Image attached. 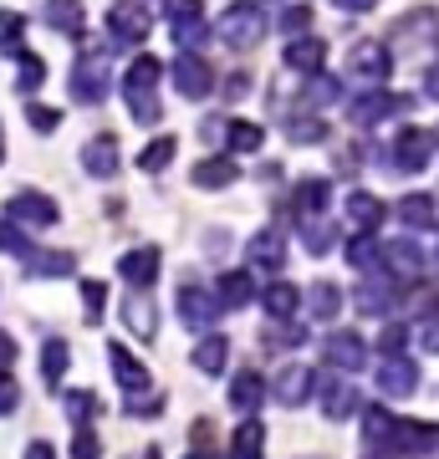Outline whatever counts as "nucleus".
Masks as SVG:
<instances>
[{"label": "nucleus", "instance_id": "obj_3", "mask_svg": "<svg viewBox=\"0 0 439 459\" xmlns=\"http://www.w3.org/2000/svg\"><path fill=\"white\" fill-rule=\"evenodd\" d=\"M72 92L77 102H102L108 98V56L102 51H82L72 66Z\"/></svg>", "mask_w": 439, "mask_h": 459}, {"label": "nucleus", "instance_id": "obj_2", "mask_svg": "<svg viewBox=\"0 0 439 459\" xmlns=\"http://www.w3.org/2000/svg\"><path fill=\"white\" fill-rule=\"evenodd\" d=\"M5 214L16 220V225L26 230H47L62 220V210H57V199L41 195V189H21V195H11V204H5Z\"/></svg>", "mask_w": 439, "mask_h": 459}, {"label": "nucleus", "instance_id": "obj_22", "mask_svg": "<svg viewBox=\"0 0 439 459\" xmlns=\"http://www.w3.org/2000/svg\"><path fill=\"white\" fill-rule=\"evenodd\" d=\"M66 413L77 429H92V419H102V398L98 394H66Z\"/></svg>", "mask_w": 439, "mask_h": 459}, {"label": "nucleus", "instance_id": "obj_11", "mask_svg": "<svg viewBox=\"0 0 439 459\" xmlns=\"http://www.w3.org/2000/svg\"><path fill=\"white\" fill-rule=\"evenodd\" d=\"M174 82H180L184 98H205V92H210V66L199 62V56H180V66H174Z\"/></svg>", "mask_w": 439, "mask_h": 459}, {"label": "nucleus", "instance_id": "obj_17", "mask_svg": "<svg viewBox=\"0 0 439 459\" xmlns=\"http://www.w3.org/2000/svg\"><path fill=\"white\" fill-rule=\"evenodd\" d=\"M307 394H312V373L307 368H286L281 383H277V398L286 403V409H296V403H307Z\"/></svg>", "mask_w": 439, "mask_h": 459}, {"label": "nucleus", "instance_id": "obj_5", "mask_svg": "<svg viewBox=\"0 0 439 459\" xmlns=\"http://www.w3.org/2000/svg\"><path fill=\"white\" fill-rule=\"evenodd\" d=\"M108 31H113V41H123V47L144 41L148 36V11L138 5V0H118L113 11H108Z\"/></svg>", "mask_w": 439, "mask_h": 459}, {"label": "nucleus", "instance_id": "obj_52", "mask_svg": "<svg viewBox=\"0 0 439 459\" xmlns=\"http://www.w3.org/2000/svg\"><path fill=\"white\" fill-rule=\"evenodd\" d=\"M342 11H368V5H373V0H338Z\"/></svg>", "mask_w": 439, "mask_h": 459}, {"label": "nucleus", "instance_id": "obj_9", "mask_svg": "<svg viewBox=\"0 0 439 459\" xmlns=\"http://www.w3.org/2000/svg\"><path fill=\"white\" fill-rule=\"evenodd\" d=\"M118 271H123V281H133V286H148V281L159 276V250H154V246L128 250V255L118 261Z\"/></svg>", "mask_w": 439, "mask_h": 459}, {"label": "nucleus", "instance_id": "obj_39", "mask_svg": "<svg viewBox=\"0 0 439 459\" xmlns=\"http://www.w3.org/2000/svg\"><path fill=\"white\" fill-rule=\"evenodd\" d=\"M302 240H307V250H317V255H322V250L332 246L338 235H332V225H317V214H312L307 225H302Z\"/></svg>", "mask_w": 439, "mask_h": 459}, {"label": "nucleus", "instance_id": "obj_34", "mask_svg": "<svg viewBox=\"0 0 439 459\" xmlns=\"http://www.w3.org/2000/svg\"><path fill=\"white\" fill-rule=\"evenodd\" d=\"M363 434H368L373 444H383V439H393V434H399V424H393L383 409H368V413H363Z\"/></svg>", "mask_w": 439, "mask_h": 459}, {"label": "nucleus", "instance_id": "obj_14", "mask_svg": "<svg viewBox=\"0 0 439 459\" xmlns=\"http://www.w3.org/2000/svg\"><path fill=\"white\" fill-rule=\"evenodd\" d=\"M26 271L31 276H72L77 271V255H66V250H31L26 255Z\"/></svg>", "mask_w": 439, "mask_h": 459}, {"label": "nucleus", "instance_id": "obj_46", "mask_svg": "<svg viewBox=\"0 0 439 459\" xmlns=\"http://www.w3.org/2000/svg\"><path fill=\"white\" fill-rule=\"evenodd\" d=\"M16 403H21L16 377H5V373H0V413H16Z\"/></svg>", "mask_w": 439, "mask_h": 459}, {"label": "nucleus", "instance_id": "obj_1", "mask_svg": "<svg viewBox=\"0 0 439 459\" xmlns=\"http://www.w3.org/2000/svg\"><path fill=\"white\" fill-rule=\"evenodd\" d=\"M159 62L154 56H138V62L128 66V77H123V98H128V108H133V117L138 123H154L159 117Z\"/></svg>", "mask_w": 439, "mask_h": 459}, {"label": "nucleus", "instance_id": "obj_40", "mask_svg": "<svg viewBox=\"0 0 439 459\" xmlns=\"http://www.w3.org/2000/svg\"><path fill=\"white\" fill-rule=\"evenodd\" d=\"M41 77H47V66H41V56H31V51H21V92H36V87H41Z\"/></svg>", "mask_w": 439, "mask_h": 459}, {"label": "nucleus", "instance_id": "obj_36", "mask_svg": "<svg viewBox=\"0 0 439 459\" xmlns=\"http://www.w3.org/2000/svg\"><path fill=\"white\" fill-rule=\"evenodd\" d=\"M347 210H353V220H358L363 230H373L378 220H383V204H378L373 195H353V199H347Z\"/></svg>", "mask_w": 439, "mask_h": 459}, {"label": "nucleus", "instance_id": "obj_38", "mask_svg": "<svg viewBox=\"0 0 439 459\" xmlns=\"http://www.w3.org/2000/svg\"><path fill=\"white\" fill-rule=\"evenodd\" d=\"M230 148H241V153H256V148H260V128H256V123H230Z\"/></svg>", "mask_w": 439, "mask_h": 459}, {"label": "nucleus", "instance_id": "obj_28", "mask_svg": "<svg viewBox=\"0 0 439 459\" xmlns=\"http://www.w3.org/2000/svg\"><path fill=\"white\" fill-rule=\"evenodd\" d=\"M0 250H5V255H31V240H26V225H16L11 214L0 220Z\"/></svg>", "mask_w": 439, "mask_h": 459}, {"label": "nucleus", "instance_id": "obj_19", "mask_svg": "<svg viewBox=\"0 0 439 459\" xmlns=\"http://www.w3.org/2000/svg\"><path fill=\"white\" fill-rule=\"evenodd\" d=\"M47 21L66 36H82V0H47Z\"/></svg>", "mask_w": 439, "mask_h": 459}, {"label": "nucleus", "instance_id": "obj_25", "mask_svg": "<svg viewBox=\"0 0 439 459\" xmlns=\"http://www.w3.org/2000/svg\"><path fill=\"white\" fill-rule=\"evenodd\" d=\"M260 444H266V429L245 413V424H241V434H235V459H260Z\"/></svg>", "mask_w": 439, "mask_h": 459}, {"label": "nucleus", "instance_id": "obj_6", "mask_svg": "<svg viewBox=\"0 0 439 459\" xmlns=\"http://www.w3.org/2000/svg\"><path fill=\"white\" fill-rule=\"evenodd\" d=\"M82 169H87L92 179H113L118 174V138L113 133H98L92 143L82 148Z\"/></svg>", "mask_w": 439, "mask_h": 459}, {"label": "nucleus", "instance_id": "obj_42", "mask_svg": "<svg viewBox=\"0 0 439 459\" xmlns=\"http://www.w3.org/2000/svg\"><path fill=\"white\" fill-rule=\"evenodd\" d=\"M72 459H102V444H98L92 429H77V434H72Z\"/></svg>", "mask_w": 439, "mask_h": 459}, {"label": "nucleus", "instance_id": "obj_35", "mask_svg": "<svg viewBox=\"0 0 439 459\" xmlns=\"http://www.w3.org/2000/svg\"><path fill=\"white\" fill-rule=\"evenodd\" d=\"M296 210H302V220H312L317 210H327V184H322V179L302 184V195H296Z\"/></svg>", "mask_w": 439, "mask_h": 459}, {"label": "nucleus", "instance_id": "obj_30", "mask_svg": "<svg viewBox=\"0 0 439 459\" xmlns=\"http://www.w3.org/2000/svg\"><path fill=\"white\" fill-rule=\"evenodd\" d=\"M322 56H327L322 41H296V47L286 51V62H292L296 72H317V66H322Z\"/></svg>", "mask_w": 439, "mask_h": 459}, {"label": "nucleus", "instance_id": "obj_44", "mask_svg": "<svg viewBox=\"0 0 439 459\" xmlns=\"http://www.w3.org/2000/svg\"><path fill=\"white\" fill-rule=\"evenodd\" d=\"M26 123H31L36 133H51L57 123H62V113H57V108H41V102H31V108H26Z\"/></svg>", "mask_w": 439, "mask_h": 459}, {"label": "nucleus", "instance_id": "obj_23", "mask_svg": "<svg viewBox=\"0 0 439 459\" xmlns=\"http://www.w3.org/2000/svg\"><path fill=\"white\" fill-rule=\"evenodd\" d=\"M235 179V164L230 159H210V164H195V184L199 189H225Z\"/></svg>", "mask_w": 439, "mask_h": 459}, {"label": "nucleus", "instance_id": "obj_45", "mask_svg": "<svg viewBox=\"0 0 439 459\" xmlns=\"http://www.w3.org/2000/svg\"><path fill=\"white\" fill-rule=\"evenodd\" d=\"M163 11L174 26H184V21H199V0H163Z\"/></svg>", "mask_w": 439, "mask_h": 459}, {"label": "nucleus", "instance_id": "obj_37", "mask_svg": "<svg viewBox=\"0 0 439 459\" xmlns=\"http://www.w3.org/2000/svg\"><path fill=\"white\" fill-rule=\"evenodd\" d=\"M266 312L271 316H292L296 312V286H286V281L271 286V291H266Z\"/></svg>", "mask_w": 439, "mask_h": 459}, {"label": "nucleus", "instance_id": "obj_51", "mask_svg": "<svg viewBox=\"0 0 439 459\" xmlns=\"http://www.w3.org/2000/svg\"><path fill=\"white\" fill-rule=\"evenodd\" d=\"M424 347H429V352H439V322H429V327H424Z\"/></svg>", "mask_w": 439, "mask_h": 459}, {"label": "nucleus", "instance_id": "obj_32", "mask_svg": "<svg viewBox=\"0 0 439 459\" xmlns=\"http://www.w3.org/2000/svg\"><path fill=\"white\" fill-rule=\"evenodd\" d=\"M399 214H404L414 230H424L429 220H435V199H429V195H408L404 204H399Z\"/></svg>", "mask_w": 439, "mask_h": 459}, {"label": "nucleus", "instance_id": "obj_29", "mask_svg": "<svg viewBox=\"0 0 439 459\" xmlns=\"http://www.w3.org/2000/svg\"><path fill=\"white\" fill-rule=\"evenodd\" d=\"M419 246H408V240H399V246H389V271L393 276H414L419 271Z\"/></svg>", "mask_w": 439, "mask_h": 459}, {"label": "nucleus", "instance_id": "obj_10", "mask_svg": "<svg viewBox=\"0 0 439 459\" xmlns=\"http://www.w3.org/2000/svg\"><path fill=\"white\" fill-rule=\"evenodd\" d=\"M322 358L332 362V368H363V337H353V332H332L322 342Z\"/></svg>", "mask_w": 439, "mask_h": 459}, {"label": "nucleus", "instance_id": "obj_8", "mask_svg": "<svg viewBox=\"0 0 439 459\" xmlns=\"http://www.w3.org/2000/svg\"><path fill=\"white\" fill-rule=\"evenodd\" d=\"M108 362H113L118 383H123L128 394H144V388H148V368H144L138 358H133L128 347H108Z\"/></svg>", "mask_w": 439, "mask_h": 459}, {"label": "nucleus", "instance_id": "obj_41", "mask_svg": "<svg viewBox=\"0 0 439 459\" xmlns=\"http://www.w3.org/2000/svg\"><path fill=\"white\" fill-rule=\"evenodd\" d=\"M102 301H108V286L102 281H82V307H87V322L102 316Z\"/></svg>", "mask_w": 439, "mask_h": 459}, {"label": "nucleus", "instance_id": "obj_33", "mask_svg": "<svg viewBox=\"0 0 439 459\" xmlns=\"http://www.w3.org/2000/svg\"><path fill=\"white\" fill-rule=\"evenodd\" d=\"M169 159H174V138H154V143L144 148V159H138V169H144V174H159V169L169 164Z\"/></svg>", "mask_w": 439, "mask_h": 459}, {"label": "nucleus", "instance_id": "obj_53", "mask_svg": "<svg viewBox=\"0 0 439 459\" xmlns=\"http://www.w3.org/2000/svg\"><path fill=\"white\" fill-rule=\"evenodd\" d=\"M0 164H5V133H0Z\"/></svg>", "mask_w": 439, "mask_h": 459}, {"label": "nucleus", "instance_id": "obj_16", "mask_svg": "<svg viewBox=\"0 0 439 459\" xmlns=\"http://www.w3.org/2000/svg\"><path fill=\"white\" fill-rule=\"evenodd\" d=\"M358 409V388L353 383H322V413L327 419H347Z\"/></svg>", "mask_w": 439, "mask_h": 459}, {"label": "nucleus", "instance_id": "obj_24", "mask_svg": "<svg viewBox=\"0 0 439 459\" xmlns=\"http://www.w3.org/2000/svg\"><path fill=\"white\" fill-rule=\"evenodd\" d=\"M66 362H72L66 342H62V337H51V342L41 347V373H47V383H51V388H57V377L66 373Z\"/></svg>", "mask_w": 439, "mask_h": 459}, {"label": "nucleus", "instance_id": "obj_27", "mask_svg": "<svg viewBox=\"0 0 439 459\" xmlns=\"http://www.w3.org/2000/svg\"><path fill=\"white\" fill-rule=\"evenodd\" d=\"M245 301H250V276L245 271L220 276V307H245Z\"/></svg>", "mask_w": 439, "mask_h": 459}, {"label": "nucleus", "instance_id": "obj_13", "mask_svg": "<svg viewBox=\"0 0 439 459\" xmlns=\"http://www.w3.org/2000/svg\"><path fill=\"white\" fill-rule=\"evenodd\" d=\"M429 153H435V138H429L424 128H408L404 138H399V164H404L408 174L429 164Z\"/></svg>", "mask_w": 439, "mask_h": 459}, {"label": "nucleus", "instance_id": "obj_43", "mask_svg": "<svg viewBox=\"0 0 439 459\" xmlns=\"http://www.w3.org/2000/svg\"><path fill=\"white\" fill-rule=\"evenodd\" d=\"M338 286H317V291H312V312H317V316H338V307H342V301H338Z\"/></svg>", "mask_w": 439, "mask_h": 459}, {"label": "nucleus", "instance_id": "obj_21", "mask_svg": "<svg viewBox=\"0 0 439 459\" xmlns=\"http://www.w3.org/2000/svg\"><path fill=\"white\" fill-rule=\"evenodd\" d=\"M281 250H286L281 230H260L256 240H250V261L256 265H281Z\"/></svg>", "mask_w": 439, "mask_h": 459}, {"label": "nucleus", "instance_id": "obj_7", "mask_svg": "<svg viewBox=\"0 0 439 459\" xmlns=\"http://www.w3.org/2000/svg\"><path fill=\"white\" fill-rule=\"evenodd\" d=\"M123 322H128V332L133 337H144V342L159 337V312H154L148 296H128V301H123Z\"/></svg>", "mask_w": 439, "mask_h": 459}, {"label": "nucleus", "instance_id": "obj_20", "mask_svg": "<svg viewBox=\"0 0 439 459\" xmlns=\"http://www.w3.org/2000/svg\"><path fill=\"white\" fill-rule=\"evenodd\" d=\"M21 41H26V16H16V11H0V51L5 56H21Z\"/></svg>", "mask_w": 439, "mask_h": 459}, {"label": "nucleus", "instance_id": "obj_18", "mask_svg": "<svg viewBox=\"0 0 439 459\" xmlns=\"http://www.w3.org/2000/svg\"><path fill=\"white\" fill-rule=\"evenodd\" d=\"M225 358H230V337H220V332H210V337L195 347V368L199 373H220Z\"/></svg>", "mask_w": 439, "mask_h": 459}, {"label": "nucleus", "instance_id": "obj_15", "mask_svg": "<svg viewBox=\"0 0 439 459\" xmlns=\"http://www.w3.org/2000/svg\"><path fill=\"white\" fill-rule=\"evenodd\" d=\"M215 312H220V301H210V296L195 291V286H184V296H180V316L189 322V327H210Z\"/></svg>", "mask_w": 439, "mask_h": 459}, {"label": "nucleus", "instance_id": "obj_4", "mask_svg": "<svg viewBox=\"0 0 439 459\" xmlns=\"http://www.w3.org/2000/svg\"><path fill=\"white\" fill-rule=\"evenodd\" d=\"M260 31H266V21H260L256 5H230L225 21H220V36H225L230 47H256Z\"/></svg>", "mask_w": 439, "mask_h": 459}, {"label": "nucleus", "instance_id": "obj_49", "mask_svg": "<svg viewBox=\"0 0 439 459\" xmlns=\"http://www.w3.org/2000/svg\"><path fill=\"white\" fill-rule=\"evenodd\" d=\"M404 337H408L404 327H389V332H383V352H399V347H404Z\"/></svg>", "mask_w": 439, "mask_h": 459}, {"label": "nucleus", "instance_id": "obj_47", "mask_svg": "<svg viewBox=\"0 0 439 459\" xmlns=\"http://www.w3.org/2000/svg\"><path fill=\"white\" fill-rule=\"evenodd\" d=\"M373 255H378L373 240H353V250H347V261L358 265V271H363V265H373Z\"/></svg>", "mask_w": 439, "mask_h": 459}, {"label": "nucleus", "instance_id": "obj_12", "mask_svg": "<svg viewBox=\"0 0 439 459\" xmlns=\"http://www.w3.org/2000/svg\"><path fill=\"white\" fill-rule=\"evenodd\" d=\"M378 388H383V394H414V388H419V368H414V362H383V373H378Z\"/></svg>", "mask_w": 439, "mask_h": 459}, {"label": "nucleus", "instance_id": "obj_50", "mask_svg": "<svg viewBox=\"0 0 439 459\" xmlns=\"http://www.w3.org/2000/svg\"><path fill=\"white\" fill-rule=\"evenodd\" d=\"M26 459H57V449H51V444H41V439H36L31 449H26Z\"/></svg>", "mask_w": 439, "mask_h": 459}, {"label": "nucleus", "instance_id": "obj_31", "mask_svg": "<svg viewBox=\"0 0 439 459\" xmlns=\"http://www.w3.org/2000/svg\"><path fill=\"white\" fill-rule=\"evenodd\" d=\"M353 72H358V77H383V72H389V56L378 47H358L353 51Z\"/></svg>", "mask_w": 439, "mask_h": 459}, {"label": "nucleus", "instance_id": "obj_54", "mask_svg": "<svg viewBox=\"0 0 439 459\" xmlns=\"http://www.w3.org/2000/svg\"><path fill=\"white\" fill-rule=\"evenodd\" d=\"M195 459H205V455H195Z\"/></svg>", "mask_w": 439, "mask_h": 459}, {"label": "nucleus", "instance_id": "obj_48", "mask_svg": "<svg viewBox=\"0 0 439 459\" xmlns=\"http://www.w3.org/2000/svg\"><path fill=\"white\" fill-rule=\"evenodd\" d=\"M11 362H16V337H11V332H0V373H5Z\"/></svg>", "mask_w": 439, "mask_h": 459}, {"label": "nucleus", "instance_id": "obj_26", "mask_svg": "<svg viewBox=\"0 0 439 459\" xmlns=\"http://www.w3.org/2000/svg\"><path fill=\"white\" fill-rule=\"evenodd\" d=\"M230 403L241 413H256V403H260V383H256V373H241L235 383H230Z\"/></svg>", "mask_w": 439, "mask_h": 459}]
</instances>
